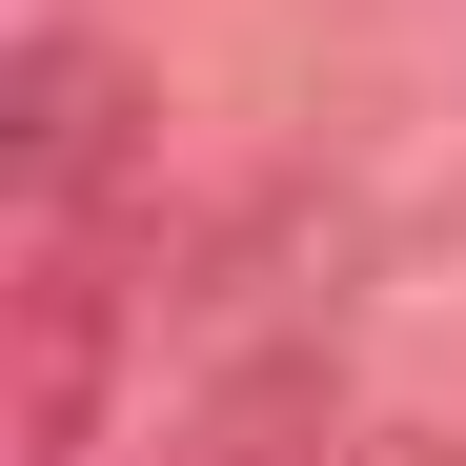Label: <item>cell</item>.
I'll use <instances>...</instances> for the list:
<instances>
[{"instance_id": "obj_1", "label": "cell", "mask_w": 466, "mask_h": 466, "mask_svg": "<svg viewBox=\"0 0 466 466\" xmlns=\"http://www.w3.org/2000/svg\"><path fill=\"white\" fill-rule=\"evenodd\" d=\"M122 365H142L122 203H21V284H0V466H102Z\"/></svg>"}, {"instance_id": "obj_2", "label": "cell", "mask_w": 466, "mask_h": 466, "mask_svg": "<svg viewBox=\"0 0 466 466\" xmlns=\"http://www.w3.org/2000/svg\"><path fill=\"white\" fill-rule=\"evenodd\" d=\"M122 61L82 41V21H21L0 41V183L21 203H122Z\"/></svg>"}]
</instances>
